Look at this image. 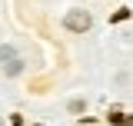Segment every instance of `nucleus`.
Returning <instances> with one entry per match:
<instances>
[{"mask_svg":"<svg viewBox=\"0 0 133 126\" xmlns=\"http://www.w3.org/2000/svg\"><path fill=\"white\" fill-rule=\"evenodd\" d=\"M20 70H23V63H20V60H14V63H7V66H3V73H7V76H20Z\"/></svg>","mask_w":133,"mask_h":126,"instance_id":"nucleus-4","label":"nucleus"},{"mask_svg":"<svg viewBox=\"0 0 133 126\" xmlns=\"http://www.w3.org/2000/svg\"><path fill=\"white\" fill-rule=\"evenodd\" d=\"M90 23H93V17L87 13V10H70V13L63 17V27L70 33H87L90 30Z\"/></svg>","mask_w":133,"mask_h":126,"instance_id":"nucleus-1","label":"nucleus"},{"mask_svg":"<svg viewBox=\"0 0 133 126\" xmlns=\"http://www.w3.org/2000/svg\"><path fill=\"white\" fill-rule=\"evenodd\" d=\"M70 113H83V100H73L70 103Z\"/></svg>","mask_w":133,"mask_h":126,"instance_id":"nucleus-5","label":"nucleus"},{"mask_svg":"<svg viewBox=\"0 0 133 126\" xmlns=\"http://www.w3.org/2000/svg\"><path fill=\"white\" fill-rule=\"evenodd\" d=\"M110 123H113V126H133V116H130V113H110Z\"/></svg>","mask_w":133,"mask_h":126,"instance_id":"nucleus-2","label":"nucleus"},{"mask_svg":"<svg viewBox=\"0 0 133 126\" xmlns=\"http://www.w3.org/2000/svg\"><path fill=\"white\" fill-rule=\"evenodd\" d=\"M14 60H17V50L14 47H0V63H3V66L14 63Z\"/></svg>","mask_w":133,"mask_h":126,"instance_id":"nucleus-3","label":"nucleus"}]
</instances>
